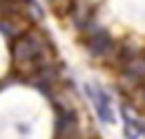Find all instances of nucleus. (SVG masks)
Listing matches in <instances>:
<instances>
[{"mask_svg": "<svg viewBox=\"0 0 145 139\" xmlns=\"http://www.w3.org/2000/svg\"><path fill=\"white\" fill-rule=\"evenodd\" d=\"M14 63H18V65H31V68H45L47 65V47H45V43L40 40V36L36 34H25L20 36L18 40L14 43Z\"/></svg>", "mask_w": 145, "mask_h": 139, "instance_id": "1", "label": "nucleus"}, {"mask_svg": "<svg viewBox=\"0 0 145 139\" xmlns=\"http://www.w3.org/2000/svg\"><path fill=\"white\" fill-rule=\"evenodd\" d=\"M87 97H89V101L94 103V110H96V115L101 117V121L105 123H112L114 121V112H112V105H109V97L105 90H101L98 85H87Z\"/></svg>", "mask_w": 145, "mask_h": 139, "instance_id": "2", "label": "nucleus"}, {"mask_svg": "<svg viewBox=\"0 0 145 139\" xmlns=\"http://www.w3.org/2000/svg\"><path fill=\"white\" fill-rule=\"evenodd\" d=\"M74 128H76V117L74 112H69L63 105H56V137L58 139H67L72 137Z\"/></svg>", "mask_w": 145, "mask_h": 139, "instance_id": "3", "label": "nucleus"}, {"mask_svg": "<svg viewBox=\"0 0 145 139\" xmlns=\"http://www.w3.org/2000/svg\"><path fill=\"white\" fill-rule=\"evenodd\" d=\"M87 47L94 56H103L112 50V36L105 32V29H94L87 38Z\"/></svg>", "mask_w": 145, "mask_h": 139, "instance_id": "4", "label": "nucleus"}]
</instances>
